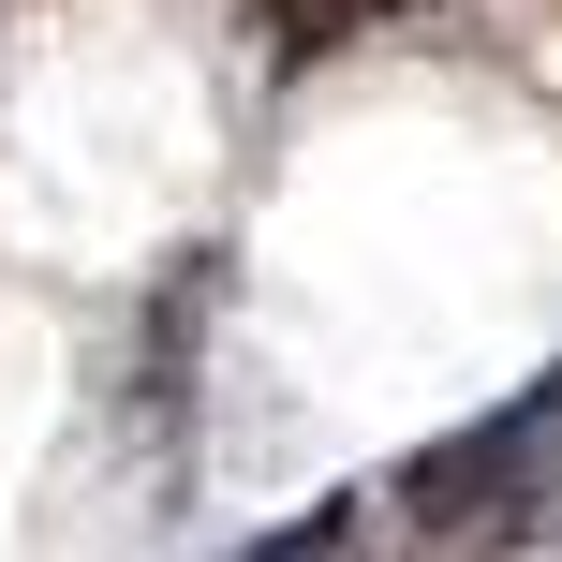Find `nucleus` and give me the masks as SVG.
<instances>
[{
    "label": "nucleus",
    "mask_w": 562,
    "mask_h": 562,
    "mask_svg": "<svg viewBox=\"0 0 562 562\" xmlns=\"http://www.w3.org/2000/svg\"><path fill=\"white\" fill-rule=\"evenodd\" d=\"M267 15H281V45H340V30H370L385 0H267Z\"/></svg>",
    "instance_id": "1"
}]
</instances>
